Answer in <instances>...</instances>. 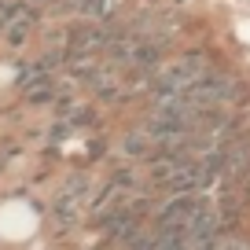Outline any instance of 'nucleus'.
Returning <instances> with one entry per match:
<instances>
[{
    "label": "nucleus",
    "mask_w": 250,
    "mask_h": 250,
    "mask_svg": "<svg viewBox=\"0 0 250 250\" xmlns=\"http://www.w3.org/2000/svg\"><path fill=\"white\" fill-rule=\"evenodd\" d=\"M118 151H122V158H125V162H147V158L155 155V140H151V136L144 133L140 125H136V129H129V133L122 136Z\"/></svg>",
    "instance_id": "obj_1"
},
{
    "label": "nucleus",
    "mask_w": 250,
    "mask_h": 250,
    "mask_svg": "<svg viewBox=\"0 0 250 250\" xmlns=\"http://www.w3.org/2000/svg\"><path fill=\"white\" fill-rule=\"evenodd\" d=\"M225 250H250V239L243 232H228L225 235Z\"/></svg>",
    "instance_id": "obj_2"
}]
</instances>
